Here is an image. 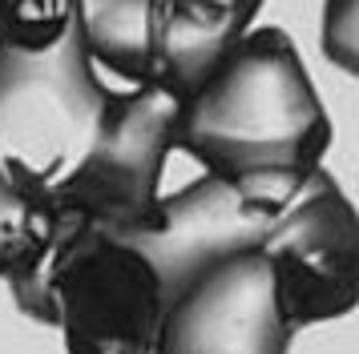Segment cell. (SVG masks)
Masks as SVG:
<instances>
[{"label": "cell", "mask_w": 359, "mask_h": 354, "mask_svg": "<svg viewBox=\"0 0 359 354\" xmlns=\"http://www.w3.org/2000/svg\"><path fill=\"white\" fill-rule=\"evenodd\" d=\"M327 145V109L283 29H246L174 117V149L218 177L315 174Z\"/></svg>", "instance_id": "cell-1"}, {"label": "cell", "mask_w": 359, "mask_h": 354, "mask_svg": "<svg viewBox=\"0 0 359 354\" xmlns=\"http://www.w3.org/2000/svg\"><path fill=\"white\" fill-rule=\"evenodd\" d=\"M291 334L271 262L250 250L165 306L158 354H287Z\"/></svg>", "instance_id": "cell-7"}, {"label": "cell", "mask_w": 359, "mask_h": 354, "mask_svg": "<svg viewBox=\"0 0 359 354\" xmlns=\"http://www.w3.org/2000/svg\"><path fill=\"white\" fill-rule=\"evenodd\" d=\"M17 306L57 326L69 354H158L165 318L162 286L146 257L126 238L69 213Z\"/></svg>", "instance_id": "cell-2"}, {"label": "cell", "mask_w": 359, "mask_h": 354, "mask_svg": "<svg viewBox=\"0 0 359 354\" xmlns=\"http://www.w3.org/2000/svg\"><path fill=\"white\" fill-rule=\"evenodd\" d=\"M77 20V0H0V41L45 48Z\"/></svg>", "instance_id": "cell-11"}, {"label": "cell", "mask_w": 359, "mask_h": 354, "mask_svg": "<svg viewBox=\"0 0 359 354\" xmlns=\"http://www.w3.org/2000/svg\"><path fill=\"white\" fill-rule=\"evenodd\" d=\"M89 57L130 85L149 80V0H77Z\"/></svg>", "instance_id": "cell-10"}, {"label": "cell", "mask_w": 359, "mask_h": 354, "mask_svg": "<svg viewBox=\"0 0 359 354\" xmlns=\"http://www.w3.org/2000/svg\"><path fill=\"white\" fill-rule=\"evenodd\" d=\"M61 222L65 213L53 206L49 190L0 169V278L13 286L17 302L36 282Z\"/></svg>", "instance_id": "cell-9"}, {"label": "cell", "mask_w": 359, "mask_h": 354, "mask_svg": "<svg viewBox=\"0 0 359 354\" xmlns=\"http://www.w3.org/2000/svg\"><path fill=\"white\" fill-rule=\"evenodd\" d=\"M319 45L343 73H359V0H327L319 20Z\"/></svg>", "instance_id": "cell-12"}, {"label": "cell", "mask_w": 359, "mask_h": 354, "mask_svg": "<svg viewBox=\"0 0 359 354\" xmlns=\"http://www.w3.org/2000/svg\"><path fill=\"white\" fill-rule=\"evenodd\" d=\"M262 0H149V80L182 97L243 36Z\"/></svg>", "instance_id": "cell-8"}, {"label": "cell", "mask_w": 359, "mask_h": 354, "mask_svg": "<svg viewBox=\"0 0 359 354\" xmlns=\"http://www.w3.org/2000/svg\"><path fill=\"white\" fill-rule=\"evenodd\" d=\"M287 326L303 330L355 310L359 290V222L351 201L327 169L307 177L303 193L262 238Z\"/></svg>", "instance_id": "cell-6"}, {"label": "cell", "mask_w": 359, "mask_h": 354, "mask_svg": "<svg viewBox=\"0 0 359 354\" xmlns=\"http://www.w3.org/2000/svg\"><path fill=\"white\" fill-rule=\"evenodd\" d=\"M307 177L311 174H202L194 185L162 197L158 222L126 241L154 266L170 306L214 266L259 250L283 209L303 193Z\"/></svg>", "instance_id": "cell-4"}, {"label": "cell", "mask_w": 359, "mask_h": 354, "mask_svg": "<svg viewBox=\"0 0 359 354\" xmlns=\"http://www.w3.org/2000/svg\"><path fill=\"white\" fill-rule=\"evenodd\" d=\"M114 97L77 20L45 48L0 41V169L53 190L93 149Z\"/></svg>", "instance_id": "cell-3"}, {"label": "cell", "mask_w": 359, "mask_h": 354, "mask_svg": "<svg viewBox=\"0 0 359 354\" xmlns=\"http://www.w3.org/2000/svg\"><path fill=\"white\" fill-rule=\"evenodd\" d=\"M174 117L178 97L162 85H133L130 93H117L93 149L49 190L53 206L117 238L149 229L162 209V169L174 149Z\"/></svg>", "instance_id": "cell-5"}]
</instances>
